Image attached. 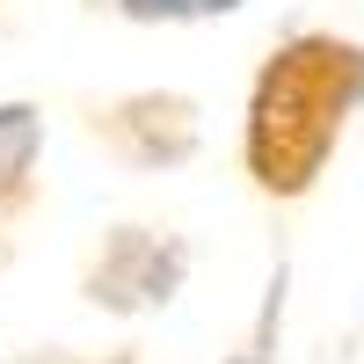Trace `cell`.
<instances>
[{"mask_svg": "<svg viewBox=\"0 0 364 364\" xmlns=\"http://www.w3.org/2000/svg\"><path fill=\"white\" fill-rule=\"evenodd\" d=\"M132 15H219V8H233V0H124Z\"/></svg>", "mask_w": 364, "mask_h": 364, "instance_id": "3", "label": "cell"}, {"mask_svg": "<svg viewBox=\"0 0 364 364\" xmlns=\"http://www.w3.org/2000/svg\"><path fill=\"white\" fill-rule=\"evenodd\" d=\"M37 154V117L29 109H0V190H15Z\"/></svg>", "mask_w": 364, "mask_h": 364, "instance_id": "2", "label": "cell"}, {"mask_svg": "<svg viewBox=\"0 0 364 364\" xmlns=\"http://www.w3.org/2000/svg\"><path fill=\"white\" fill-rule=\"evenodd\" d=\"M357 87H364L357 44H336V37L291 44L262 73L248 154H255V175L269 190H306L314 182V168L328 161V146L343 132V109L357 102Z\"/></svg>", "mask_w": 364, "mask_h": 364, "instance_id": "1", "label": "cell"}]
</instances>
